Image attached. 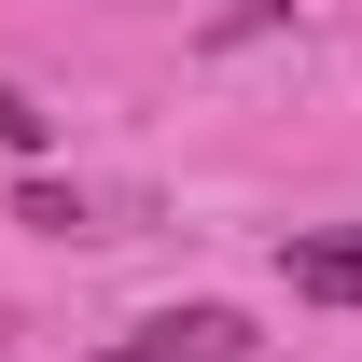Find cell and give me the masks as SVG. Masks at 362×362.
I'll return each instance as SVG.
<instances>
[{
	"mask_svg": "<svg viewBox=\"0 0 362 362\" xmlns=\"http://www.w3.org/2000/svg\"><path fill=\"white\" fill-rule=\"evenodd\" d=\"M279 279H293L307 307H362V223H307V237H279Z\"/></svg>",
	"mask_w": 362,
	"mask_h": 362,
	"instance_id": "cell-2",
	"label": "cell"
},
{
	"mask_svg": "<svg viewBox=\"0 0 362 362\" xmlns=\"http://www.w3.org/2000/svg\"><path fill=\"white\" fill-rule=\"evenodd\" d=\"M42 139H56V112H28V98L0 84V153H42Z\"/></svg>",
	"mask_w": 362,
	"mask_h": 362,
	"instance_id": "cell-4",
	"label": "cell"
},
{
	"mask_svg": "<svg viewBox=\"0 0 362 362\" xmlns=\"http://www.w3.org/2000/svg\"><path fill=\"white\" fill-rule=\"evenodd\" d=\"M98 362H251V320L237 307H168V320H139L126 349H98Z\"/></svg>",
	"mask_w": 362,
	"mask_h": 362,
	"instance_id": "cell-1",
	"label": "cell"
},
{
	"mask_svg": "<svg viewBox=\"0 0 362 362\" xmlns=\"http://www.w3.org/2000/svg\"><path fill=\"white\" fill-rule=\"evenodd\" d=\"M14 223H42V237H98V209L70 195V181H14Z\"/></svg>",
	"mask_w": 362,
	"mask_h": 362,
	"instance_id": "cell-3",
	"label": "cell"
}]
</instances>
